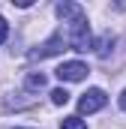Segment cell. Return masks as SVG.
<instances>
[{
    "label": "cell",
    "instance_id": "cell-3",
    "mask_svg": "<svg viewBox=\"0 0 126 129\" xmlns=\"http://www.w3.org/2000/svg\"><path fill=\"white\" fill-rule=\"evenodd\" d=\"M57 78H60V81H84V78H87V63H81V60L60 63L57 66Z\"/></svg>",
    "mask_w": 126,
    "mask_h": 129
},
{
    "label": "cell",
    "instance_id": "cell-2",
    "mask_svg": "<svg viewBox=\"0 0 126 129\" xmlns=\"http://www.w3.org/2000/svg\"><path fill=\"white\" fill-rule=\"evenodd\" d=\"M105 102H108L105 90L90 87L87 93H81V99H78V111H81V114H93V111H99V108H105Z\"/></svg>",
    "mask_w": 126,
    "mask_h": 129
},
{
    "label": "cell",
    "instance_id": "cell-5",
    "mask_svg": "<svg viewBox=\"0 0 126 129\" xmlns=\"http://www.w3.org/2000/svg\"><path fill=\"white\" fill-rule=\"evenodd\" d=\"M24 87H27V90H42V87H45V75H42V72H27Z\"/></svg>",
    "mask_w": 126,
    "mask_h": 129
},
{
    "label": "cell",
    "instance_id": "cell-10",
    "mask_svg": "<svg viewBox=\"0 0 126 129\" xmlns=\"http://www.w3.org/2000/svg\"><path fill=\"white\" fill-rule=\"evenodd\" d=\"M15 6H21V9H27V6H33V0H12Z\"/></svg>",
    "mask_w": 126,
    "mask_h": 129
},
{
    "label": "cell",
    "instance_id": "cell-1",
    "mask_svg": "<svg viewBox=\"0 0 126 129\" xmlns=\"http://www.w3.org/2000/svg\"><path fill=\"white\" fill-rule=\"evenodd\" d=\"M66 48H69V36H66V30L60 27V30L54 33L51 39H45L39 48H33L27 57H30V60H45V57H51V54H60V51H66Z\"/></svg>",
    "mask_w": 126,
    "mask_h": 129
},
{
    "label": "cell",
    "instance_id": "cell-8",
    "mask_svg": "<svg viewBox=\"0 0 126 129\" xmlns=\"http://www.w3.org/2000/svg\"><path fill=\"white\" fill-rule=\"evenodd\" d=\"M51 102H54V105H66V102H69V93H66L63 87H57V90H51Z\"/></svg>",
    "mask_w": 126,
    "mask_h": 129
},
{
    "label": "cell",
    "instance_id": "cell-6",
    "mask_svg": "<svg viewBox=\"0 0 126 129\" xmlns=\"http://www.w3.org/2000/svg\"><path fill=\"white\" fill-rule=\"evenodd\" d=\"M60 129H87V120H81V117H63Z\"/></svg>",
    "mask_w": 126,
    "mask_h": 129
},
{
    "label": "cell",
    "instance_id": "cell-4",
    "mask_svg": "<svg viewBox=\"0 0 126 129\" xmlns=\"http://www.w3.org/2000/svg\"><path fill=\"white\" fill-rule=\"evenodd\" d=\"M57 15L63 18V24H72V21H84L87 18V12L78 3H57Z\"/></svg>",
    "mask_w": 126,
    "mask_h": 129
},
{
    "label": "cell",
    "instance_id": "cell-7",
    "mask_svg": "<svg viewBox=\"0 0 126 129\" xmlns=\"http://www.w3.org/2000/svg\"><path fill=\"white\" fill-rule=\"evenodd\" d=\"M111 45H114V39H111V36H102L93 48H96V54H99V57H108V48H111Z\"/></svg>",
    "mask_w": 126,
    "mask_h": 129
},
{
    "label": "cell",
    "instance_id": "cell-11",
    "mask_svg": "<svg viewBox=\"0 0 126 129\" xmlns=\"http://www.w3.org/2000/svg\"><path fill=\"white\" fill-rule=\"evenodd\" d=\"M120 108H123V111H126V90H123V93H120Z\"/></svg>",
    "mask_w": 126,
    "mask_h": 129
},
{
    "label": "cell",
    "instance_id": "cell-9",
    "mask_svg": "<svg viewBox=\"0 0 126 129\" xmlns=\"http://www.w3.org/2000/svg\"><path fill=\"white\" fill-rule=\"evenodd\" d=\"M6 36H9V24H6V18L0 15V45L6 42Z\"/></svg>",
    "mask_w": 126,
    "mask_h": 129
}]
</instances>
